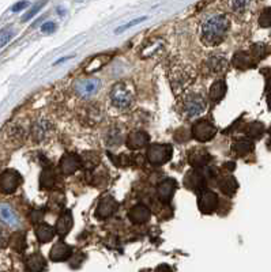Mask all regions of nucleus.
<instances>
[{
    "instance_id": "1",
    "label": "nucleus",
    "mask_w": 271,
    "mask_h": 272,
    "mask_svg": "<svg viewBox=\"0 0 271 272\" xmlns=\"http://www.w3.org/2000/svg\"><path fill=\"white\" fill-rule=\"evenodd\" d=\"M230 31V19L225 14H211L200 23V41L206 46H218Z\"/></svg>"
},
{
    "instance_id": "2",
    "label": "nucleus",
    "mask_w": 271,
    "mask_h": 272,
    "mask_svg": "<svg viewBox=\"0 0 271 272\" xmlns=\"http://www.w3.org/2000/svg\"><path fill=\"white\" fill-rule=\"evenodd\" d=\"M169 82L176 95H181L195 82V74L188 65H175L169 71Z\"/></svg>"
},
{
    "instance_id": "3",
    "label": "nucleus",
    "mask_w": 271,
    "mask_h": 272,
    "mask_svg": "<svg viewBox=\"0 0 271 272\" xmlns=\"http://www.w3.org/2000/svg\"><path fill=\"white\" fill-rule=\"evenodd\" d=\"M109 98H111V104L113 105L116 109H128L132 106L134 101H135V91L134 87L126 83V82H117L111 93H109Z\"/></svg>"
},
{
    "instance_id": "4",
    "label": "nucleus",
    "mask_w": 271,
    "mask_h": 272,
    "mask_svg": "<svg viewBox=\"0 0 271 272\" xmlns=\"http://www.w3.org/2000/svg\"><path fill=\"white\" fill-rule=\"evenodd\" d=\"M206 107V98L202 94L198 93L186 94L183 98V102H181V110L187 119H193V117H198L202 113H205Z\"/></svg>"
},
{
    "instance_id": "5",
    "label": "nucleus",
    "mask_w": 271,
    "mask_h": 272,
    "mask_svg": "<svg viewBox=\"0 0 271 272\" xmlns=\"http://www.w3.org/2000/svg\"><path fill=\"white\" fill-rule=\"evenodd\" d=\"M173 154V149L171 144H150L146 157L151 165H164L166 162H169Z\"/></svg>"
},
{
    "instance_id": "6",
    "label": "nucleus",
    "mask_w": 271,
    "mask_h": 272,
    "mask_svg": "<svg viewBox=\"0 0 271 272\" xmlns=\"http://www.w3.org/2000/svg\"><path fill=\"white\" fill-rule=\"evenodd\" d=\"M191 134L195 140H198L200 143H206L217 135V128L214 124L208 120H199L192 125Z\"/></svg>"
},
{
    "instance_id": "7",
    "label": "nucleus",
    "mask_w": 271,
    "mask_h": 272,
    "mask_svg": "<svg viewBox=\"0 0 271 272\" xmlns=\"http://www.w3.org/2000/svg\"><path fill=\"white\" fill-rule=\"evenodd\" d=\"M21 184L22 176L14 169H7L0 174V192L1 194H14Z\"/></svg>"
},
{
    "instance_id": "8",
    "label": "nucleus",
    "mask_w": 271,
    "mask_h": 272,
    "mask_svg": "<svg viewBox=\"0 0 271 272\" xmlns=\"http://www.w3.org/2000/svg\"><path fill=\"white\" fill-rule=\"evenodd\" d=\"M198 208L202 214L210 215L214 212L218 208V195L213 191H207L206 188L199 192V199H198Z\"/></svg>"
},
{
    "instance_id": "9",
    "label": "nucleus",
    "mask_w": 271,
    "mask_h": 272,
    "mask_svg": "<svg viewBox=\"0 0 271 272\" xmlns=\"http://www.w3.org/2000/svg\"><path fill=\"white\" fill-rule=\"evenodd\" d=\"M205 67L208 71V74H214V75H222L228 71L229 68V60L223 53H213L206 59Z\"/></svg>"
},
{
    "instance_id": "10",
    "label": "nucleus",
    "mask_w": 271,
    "mask_h": 272,
    "mask_svg": "<svg viewBox=\"0 0 271 272\" xmlns=\"http://www.w3.org/2000/svg\"><path fill=\"white\" fill-rule=\"evenodd\" d=\"M101 87V80L97 78H86L80 79L75 83V93L78 94L80 98H89L93 94H96Z\"/></svg>"
},
{
    "instance_id": "11",
    "label": "nucleus",
    "mask_w": 271,
    "mask_h": 272,
    "mask_svg": "<svg viewBox=\"0 0 271 272\" xmlns=\"http://www.w3.org/2000/svg\"><path fill=\"white\" fill-rule=\"evenodd\" d=\"M117 207H119V203L112 195H104L98 201L96 216L100 218V219H107L116 212Z\"/></svg>"
},
{
    "instance_id": "12",
    "label": "nucleus",
    "mask_w": 271,
    "mask_h": 272,
    "mask_svg": "<svg viewBox=\"0 0 271 272\" xmlns=\"http://www.w3.org/2000/svg\"><path fill=\"white\" fill-rule=\"evenodd\" d=\"M210 161H211V155L203 147H193L188 152V162L192 167H198V169L206 167Z\"/></svg>"
},
{
    "instance_id": "13",
    "label": "nucleus",
    "mask_w": 271,
    "mask_h": 272,
    "mask_svg": "<svg viewBox=\"0 0 271 272\" xmlns=\"http://www.w3.org/2000/svg\"><path fill=\"white\" fill-rule=\"evenodd\" d=\"M184 185L190 191L200 192L206 188V177L199 170H191V172L187 173L186 177H184Z\"/></svg>"
},
{
    "instance_id": "14",
    "label": "nucleus",
    "mask_w": 271,
    "mask_h": 272,
    "mask_svg": "<svg viewBox=\"0 0 271 272\" xmlns=\"http://www.w3.org/2000/svg\"><path fill=\"white\" fill-rule=\"evenodd\" d=\"M176 188H177L176 180L166 179L164 181H161L157 185V197L159 199V201H162L164 204L171 203Z\"/></svg>"
},
{
    "instance_id": "15",
    "label": "nucleus",
    "mask_w": 271,
    "mask_h": 272,
    "mask_svg": "<svg viewBox=\"0 0 271 272\" xmlns=\"http://www.w3.org/2000/svg\"><path fill=\"white\" fill-rule=\"evenodd\" d=\"M60 170L64 176H71L74 173L77 172L78 169L82 167L80 164V157L75 155V154H64L62 159H60Z\"/></svg>"
},
{
    "instance_id": "16",
    "label": "nucleus",
    "mask_w": 271,
    "mask_h": 272,
    "mask_svg": "<svg viewBox=\"0 0 271 272\" xmlns=\"http://www.w3.org/2000/svg\"><path fill=\"white\" fill-rule=\"evenodd\" d=\"M72 256V248L64 241H57L49 252V258L52 261H67Z\"/></svg>"
},
{
    "instance_id": "17",
    "label": "nucleus",
    "mask_w": 271,
    "mask_h": 272,
    "mask_svg": "<svg viewBox=\"0 0 271 272\" xmlns=\"http://www.w3.org/2000/svg\"><path fill=\"white\" fill-rule=\"evenodd\" d=\"M128 218L134 225H143V223L149 222V219L151 218V211L149 207L143 204H136L129 210Z\"/></svg>"
},
{
    "instance_id": "18",
    "label": "nucleus",
    "mask_w": 271,
    "mask_h": 272,
    "mask_svg": "<svg viewBox=\"0 0 271 272\" xmlns=\"http://www.w3.org/2000/svg\"><path fill=\"white\" fill-rule=\"evenodd\" d=\"M150 142V136L144 131H135L131 132L127 137V147L129 150H141Z\"/></svg>"
},
{
    "instance_id": "19",
    "label": "nucleus",
    "mask_w": 271,
    "mask_h": 272,
    "mask_svg": "<svg viewBox=\"0 0 271 272\" xmlns=\"http://www.w3.org/2000/svg\"><path fill=\"white\" fill-rule=\"evenodd\" d=\"M218 186H220L222 194L232 196L236 194V191L239 188V182L230 173H223V174L218 176Z\"/></svg>"
},
{
    "instance_id": "20",
    "label": "nucleus",
    "mask_w": 271,
    "mask_h": 272,
    "mask_svg": "<svg viewBox=\"0 0 271 272\" xmlns=\"http://www.w3.org/2000/svg\"><path fill=\"white\" fill-rule=\"evenodd\" d=\"M72 226H74V219H72L71 211H64L59 216L56 225H55V233L59 237H64L70 233Z\"/></svg>"
},
{
    "instance_id": "21",
    "label": "nucleus",
    "mask_w": 271,
    "mask_h": 272,
    "mask_svg": "<svg viewBox=\"0 0 271 272\" xmlns=\"http://www.w3.org/2000/svg\"><path fill=\"white\" fill-rule=\"evenodd\" d=\"M25 264H26V270L32 272H40L44 271L47 268V261L41 253H32L25 258Z\"/></svg>"
},
{
    "instance_id": "22",
    "label": "nucleus",
    "mask_w": 271,
    "mask_h": 272,
    "mask_svg": "<svg viewBox=\"0 0 271 272\" xmlns=\"http://www.w3.org/2000/svg\"><path fill=\"white\" fill-rule=\"evenodd\" d=\"M232 64L235 65L236 68L247 70V68H252V65L256 64V61L254 60V58L248 52H237L232 59Z\"/></svg>"
},
{
    "instance_id": "23",
    "label": "nucleus",
    "mask_w": 271,
    "mask_h": 272,
    "mask_svg": "<svg viewBox=\"0 0 271 272\" xmlns=\"http://www.w3.org/2000/svg\"><path fill=\"white\" fill-rule=\"evenodd\" d=\"M55 227H52L47 223H38L36 226V237L38 242L47 243L50 242L55 238Z\"/></svg>"
},
{
    "instance_id": "24",
    "label": "nucleus",
    "mask_w": 271,
    "mask_h": 272,
    "mask_svg": "<svg viewBox=\"0 0 271 272\" xmlns=\"http://www.w3.org/2000/svg\"><path fill=\"white\" fill-rule=\"evenodd\" d=\"M226 83H225V80H222V79H217L214 83L210 86V90H208V98L213 101V102H218V101H221L223 97H225V94H226Z\"/></svg>"
},
{
    "instance_id": "25",
    "label": "nucleus",
    "mask_w": 271,
    "mask_h": 272,
    "mask_svg": "<svg viewBox=\"0 0 271 272\" xmlns=\"http://www.w3.org/2000/svg\"><path fill=\"white\" fill-rule=\"evenodd\" d=\"M0 219L4 223H7L8 226H13V227L19 225V219H18L14 210L4 203L0 204Z\"/></svg>"
},
{
    "instance_id": "26",
    "label": "nucleus",
    "mask_w": 271,
    "mask_h": 272,
    "mask_svg": "<svg viewBox=\"0 0 271 272\" xmlns=\"http://www.w3.org/2000/svg\"><path fill=\"white\" fill-rule=\"evenodd\" d=\"M254 0H228L229 10L236 15H244L250 11Z\"/></svg>"
},
{
    "instance_id": "27",
    "label": "nucleus",
    "mask_w": 271,
    "mask_h": 272,
    "mask_svg": "<svg viewBox=\"0 0 271 272\" xmlns=\"http://www.w3.org/2000/svg\"><path fill=\"white\" fill-rule=\"evenodd\" d=\"M232 149H233V151H235L239 157H245V155H248L251 151L254 150V143H252L251 139H240V140L235 142Z\"/></svg>"
},
{
    "instance_id": "28",
    "label": "nucleus",
    "mask_w": 271,
    "mask_h": 272,
    "mask_svg": "<svg viewBox=\"0 0 271 272\" xmlns=\"http://www.w3.org/2000/svg\"><path fill=\"white\" fill-rule=\"evenodd\" d=\"M56 184V173L53 172V169H45L41 174V177H40V186L43 188V189H50V188H53Z\"/></svg>"
},
{
    "instance_id": "29",
    "label": "nucleus",
    "mask_w": 271,
    "mask_h": 272,
    "mask_svg": "<svg viewBox=\"0 0 271 272\" xmlns=\"http://www.w3.org/2000/svg\"><path fill=\"white\" fill-rule=\"evenodd\" d=\"M48 127H49V122L47 121V120H40V121H37L34 124V127H33V137L36 139V140H43L44 137L47 136L48 134Z\"/></svg>"
},
{
    "instance_id": "30",
    "label": "nucleus",
    "mask_w": 271,
    "mask_h": 272,
    "mask_svg": "<svg viewBox=\"0 0 271 272\" xmlns=\"http://www.w3.org/2000/svg\"><path fill=\"white\" fill-rule=\"evenodd\" d=\"M247 135L252 139H259L264 134V125L260 121H254L248 125V128L245 129Z\"/></svg>"
},
{
    "instance_id": "31",
    "label": "nucleus",
    "mask_w": 271,
    "mask_h": 272,
    "mask_svg": "<svg viewBox=\"0 0 271 272\" xmlns=\"http://www.w3.org/2000/svg\"><path fill=\"white\" fill-rule=\"evenodd\" d=\"M154 46H144V49L142 52V58H153L154 55L159 53L161 50L164 49L165 44L159 40H154Z\"/></svg>"
},
{
    "instance_id": "32",
    "label": "nucleus",
    "mask_w": 271,
    "mask_h": 272,
    "mask_svg": "<svg viewBox=\"0 0 271 272\" xmlns=\"http://www.w3.org/2000/svg\"><path fill=\"white\" fill-rule=\"evenodd\" d=\"M47 1H48V0H40L38 3H36L33 7L29 10V13H26V14L22 16V21L28 22L29 19H32V18H33L34 15H37V13H38V11H40V10H41L45 4H47Z\"/></svg>"
},
{
    "instance_id": "33",
    "label": "nucleus",
    "mask_w": 271,
    "mask_h": 272,
    "mask_svg": "<svg viewBox=\"0 0 271 272\" xmlns=\"http://www.w3.org/2000/svg\"><path fill=\"white\" fill-rule=\"evenodd\" d=\"M259 25H260V28H264V29H267V28H270V26H271V10H270V7L264 8L263 13L260 14V18H259Z\"/></svg>"
},
{
    "instance_id": "34",
    "label": "nucleus",
    "mask_w": 271,
    "mask_h": 272,
    "mask_svg": "<svg viewBox=\"0 0 271 272\" xmlns=\"http://www.w3.org/2000/svg\"><path fill=\"white\" fill-rule=\"evenodd\" d=\"M264 55H266L264 53V44H255L254 48L251 49V56L254 58L255 61H259V60L266 58Z\"/></svg>"
},
{
    "instance_id": "35",
    "label": "nucleus",
    "mask_w": 271,
    "mask_h": 272,
    "mask_svg": "<svg viewBox=\"0 0 271 272\" xmlns=\"http://www.w3.org/2000/svg\"><path fill=\"white\" fill-rule=\"evenodd\" d=\"M147 19V16H139V18H136L134 21L128 22V23H126V25H123L120 28H117V29L114 30V33H122V31H126V30H128L129 28H132V26H136L138 23H141V22L146 21Z\"/></svg>"
},
{
    "instance_id": "36",
    "label": "nucleus",
    "mask_w": 271,
    "mask_h": 272,
    "mask_svg": "<svg viewBox=\"0 0 271 272\" xmlns=\"http://www.w3.org/2000/svg\"><path fill=\"white\" fill-rule=\"evenodd\" d=\"M109 158L113 161V164L116 166H127L129 165V159L127 155H124V154H122V155H119V157H114V155H112V154H109Z\"/></svg>"
},
{
    "instance_id": "37",
    "label": "nucleus",
    "mask_w": 271,
    "mask_h": 272,
    "mask_svg": "<svg viewBox=\"0 0 271 272\" xmlns=\"http://www.w3.org/2000/svg\"><path fill=\"white\" fill-rule=\"evenodd\" d=\"M13 37H14V33H13V31H7V33L1 34V37H0V49L4 48L6 44L10 43V40H11Z\"/></svg>"
},
{
    "instance_id": "38",
    "label": "nucleus",
    "mask_w": 271,
    "mask_h": 272,
    "mask_svg": "<svg viewBox=\"0 0 271 272\" xmlns=\"http://www.w3.org/2000/svg\"><path fill=\"white\" fill-rule=\"evenodd\" d=\"M41 30H43L44 33H47V34H50V33H53L56 30V23L55 22H47V23H44L43 26H41Z\"/></svg>"
},
{
    "instance_id": "39",
    "label": "nucleus",
    "mask_w": 271,
    "mask_h": 272,
    "mask_svg": "<svg viewBox=\"0 0 271 272\" xmlns=\"http://www.w3.org/2000/svg\"><path fill=\"white\" fill-rule=\"evenodd\" d=\"M44 216V210H34L32 215H30V218H32V222L33 223H38L41 219H43Z\"/></svg>"
},
{
    "instance_id": "40",
    "label": "nucleus",
    "mask_w": 271,
    "mask_h": 272,
    "mask_svg": "<svg viewBox=\"0 0 271 272\" xmlns=\"http://www.w3.org/2000/svg\"><path fill=\"white\" fill-rule=\"evenodd\" d=\"M29 6V1L28 0H21V1H18L16 4H14L13 6V13H18V11H22L23 8H26Z\"/></svg>"
},
{
    "instance_id": "41",
    "label": "nucleus",
    "mask_w": 271,
    "mask_h": 272,
    "mask_svg": "<svg viewBox=\"0 0 271 272\" xmlns=\"http://www.w3.org/2000/svg\"><path fill=\"white\" fill-rule=\"evenodd\" d=\"M4 243H6V236H4V233L0 229V248H3Z\"/></svg>"
},
{
    "instance_id": "42",
    "label": "nucleus",
    "mask_w": 271,
    "mask_h": 272,
    "mask_svg": "<svg viewBox=\"0 0 271 272\" xmlns=\"http://www.w3.org/2000/svg\"><path fill=\"white\" fill-rule=\"evenodd\" d=\"M72 56H67V58H63V59H60V60H57L56 63H55V65L56 64H60V63H63V61H65V60H68V59H71Z\"/></svg>"
},
{
    "instance_id": "43",
    "label": "nucleus",
    "mask_w": 271,
    "mask_h": 272,
    "mask_svg": "<svg viewBox=\"0 0 271 272\" xmlns=\"http://www.w3.org/2000/svg\"><path fill=\"white\" fill-rule=\"evenodd\" d=\"M161 270H171V267H168V265H159V267H157V271H161Z\"/></svg>"
}]
</instances>
